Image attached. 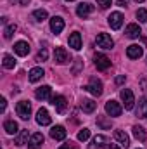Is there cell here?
Instances as JSON below:
<instances>
[{
    "mask_svg": "<svg viewBox=\"0 0 147 149\" xmlns=\"http://www.w3.org/2000/svg\"><path fill=\"white\" fill-rule=\"evenodd\" d=\"M119 97H121V101L125 104V109H128V111L133 109V106H135V95H133V92L130 88H123L119 92Z\"/></svg>",
    "mask_w": 147,
    "mask_h": 149,
    "instance_id": "cell-1",
    "label": "cell"
},
{
    "mask_svg": "<svg viewBox=\"0 0 147 149\" xmlns=\"http://www.w3.org/2000/svg\"><path fill=\"white\" fill-rule=\"evenodd\" d=\"M16 113L21 120H28L31 116V104L28 101H19L16 106Z\"/></svg>",
    "mask_w": 147,
    "mask_h": 149,
    "instance_id": "cell-2",
    "label": "cell"
},
{
    "mask_svg": "<svg viewBox=\"0 0 147 149\" xmlns=\"http://www.w3.org/2000/svg\"><path fill=\"white\" fill-rule=\"evenodd\" d=\"M102 81L99 80V78H95V76H92L90 78V81H88V85H87V90L94 95V97H99L101 94H102Z\"/></svg>",
    "mask_w": 147,
    "mask_h": 149,
    "instance_id": "cell-3",
    "label": "cell"
},
{
    "mask_svg": "<svg viewBox=\"0 0 147 149\" xmlns=\"http://www.w3.org/2000/svg\"><path fill=\"white\" fill-rule=\"evenodd\" d=\"M95 43H97V47H101L104 50H111L114 47V42H112V38L107 33H99L97 38H95Z\"/></svg>",
    "mask_w": 147,
    "mask_h": 149,
    "instance_id": "cell-4",
    "label": "cell"
},
{
    "mask_svg": "<svg viewBox=\"0 0 147 149\" xmlns=\"http://www.w3.org/2000/svg\"><path fill=\"white\" fill-rule=\"evenodd\" d=\"M121 111H123V106L118 102V101H107L106 102V113L109 114L111 118H116V116H119L121 114Z\"/></svg>",
    "mask_w": 147,
    "mask_h": 149,
    "instance_id": "cell-5",
    "label": "cell"
},
{
    "mask_svg": "<svg viewBox=\"0 0 147 149\" xmlns=\"http://www.w3.org/2000/svg\"><path fill=\"white\" fill-rule=\"evenodd\" d=\"M94 63H95V68H97L99 71H106L111 66V59L107 56H104V54H97L95 59H94Z\"/></svg>",
    "mask_w": 147,
    "mask_h": 149,
    "instance_id": "cell-6",
    "label": "cell"
},
{
    "mask_svg": "<svg viewBox=\"0 0 147 149\" xmlns=\"http://www.w3.org/2000/svg\"><path fill=\"white\" fill-rule=\"evenodd\" d=\"M107 146H109V144H107V137H106V135H95V137L90 141L88 149H106Z\"/></svg>",
    "mask_w": 147,
    "mask_h": 149,
    "instance_id": "cell-7",
    "label": "cell"
},
{
    "mask_svg": "<svg viewBox=\"0 0 147 149\" xmlns=\"http://www.w3.org/2000/svg\"><path fill=\"white\" fill-rule=\"evenodd\" d=\"M123 14L121 12H112L109 17H107V23H109V26L112 30H119L121 26H123Z\"/></svg>",
    "mask_w": 147,
    "mask_h": 149,
    "instance_id": "cell-8",
    "label": "cell"
},
{
    "mask_svg": "<svg viewBox=\"0 0 147 149\" xmlns=\"http://www.w3.org/2000/svg\"><path fill=\"white\" fill-rule=\"evenodd\" d=\"M50 30H52V33L59 35V33L64 30V19H62L61 16H54V17H50Z\"/></svg>",
    "mask_w": 147,
    "mask_h": 149,
    "instance_id": "cell-9",
    "label": "cell"
},
{
    "mask_svg": "<svg viewBox=\"0 0 147 149\" xmlns=\"http://www.w3.org/2000/svg\"><path fill=\"white\" fill-rule=\"evenodd\" d=\"M54 61H55L57 64H66V63L69 61V56H68L66 49H62V47H57V49L54 50Z\"/></svg>",
    "mask_w": 147,
    "mask_h": 149,
    "instance_id": "cell-10",
    "label": "cell"
},
{
    "mask_svg": "<svg viewBox=\"0 0 147 149\" xmlns=\"http://www.w3.org/2000/svg\"><path fill=\"white\" fill-rule=\"evenodd\" d=\"M14 52H16L17 56H21V57L28 56V54H30V43H28V42H24V40L16 42V45H14Z\"/></svg>",
    "mask_w": 147,
    "mask_h": 149,
    "instance_id": "cell-11",
    "label": "cell"
},
{
    "mask_svg": "<svg viewBox=\"0 0 147 149\" xmlns=\"http://www.w3.org/2000/svg\"><path fill=\"white\" fill-rule=\"evenodd\" d=\"M50 137L54 141H64L66 139V128L62 125H55L50 128Z\"/></svg>",
    "mask_w": 147,
    "mask_h": 149,
    "instance_id": "cell-12",
    "label": "cell"
},
{
    "mask_svg": "<svg viewBox=\"0 0 147 149\" xmlns=\"http://www.w3.org/2000/svg\"><path fill=\"white\" fill-rule=\"evenodd\" d=\"M37 123L42 125V127L50 125V114H49V111H47L45 108H40L37 111Z\"/></svg>",
    "mask_w": 147,
    "mask_h": 149,
    "instance_id": "cell-13",
    "label": "cell"
},
{
    "mask_svg": "<svg viewBox=\"0 0 147 149\" xmlns=\"http://www.w3.org/2000/svg\"><path fill=\"white\" fill-rule=\"evenodd\" d=\"M35 97H37L38 101H47V99H50V97H52V88H50L49 85L40 87V88H37V92H35Z\"/></svg>",
    "mask_w": 147,
    "mask_h": 149,
    "instance_id": "cell-14",
    "label": "cell"
},
{
    "mask_svg": "<svg viewBox=\"0 0 147 149\" xmlns=\"http://www.w3.org/2000/svg\"><path fill=\"white\" fill-rule=\"evenodd\" d=\"M114 139H116V142L121 146V148H128L130 146V137L123 132V130H114Z\"/></svg>",
    "mask_w": 147,
    "mask_h": 149,
    "instance_id": "cell-15",
    "label": "cell"
},
{
    "mask_svg": "<svg viewBox=\"0 0 147 149\" xmlns=\"http://www.w3.org/2000/svg\"><path fill=\"white\" fill-rule=\"evenodd\" d=\"M92 10H94V5H90L88 2H81V3L76 7V14H78L80 17H83V19H85Z\"/></svg>",
    "mask_w": 147,
    "mask_h": 149,
    "instance_id": "cell-16",
    "label": "cell"
},
{
    "mask_svg": "<svg viewBox=\"0 0 147 149\" xmlns=\"http://www.w3.org/2000/svg\"><path fill=\"white\" fill-rule=\"evenodd\" d=\"M142 54H144V50H142V47L137 45V43H133V45H130V47L126 49V56H128L130 59H139V57H142Z\"/></svg>",
    "mask_w": 147,
    "mask_h": 149,
    "instance_id": "cell-17",
    "label": "cell"
},
{
    "mask_svg": "<svg viewBox=\"0 0 147 149\" xmlns=\"http://www.w3.org/2000/svg\"><path fill=\"white\" fill-rule=\"evenodd\" d=\"M52 104H54V108H55L57 113L66 111V97H64V95H55V97H52Z\"/></svg>",
    "mask_w": 147,
    "mask_h": 149,
    "instance_id": "cell-18",
    "label": "cell"
},
{
    "mask_svg": "<svg viewBox=\"0 0 147 149\" xmlns=\"http://www.w3.org/2000/svg\"><path fill=\"white\" fill-rule=\"evenodd\" d=\"M28 139H31V137H30V134H28V130H19V134H17V135H16V139H14V144L21 148V146H24V144H28V142H30Z\"/></svg>",
    "mask_w": 147,
    "mask_h": 149,
    "instance_id": "cell-19",
    "label": "cell"
},
{
    "mask_svg": "<svg viewBox=\"0 0 147 149\" xmlns=\"http://www.w3.org/2000/svg\"><path fill=\"white\" fill-rule=\"evenodd\" d=\"M42 144H43V135H42L40 132H37V134L31 135V139H30V142H28V149H38Z\"/></svg>",
    "mask_w": 147,
    "mask_h": 149,
    "instance_id": "cell-20",
    "label": "cell"
},
{
    "mask_svg": "<svg viewBox=\"0 0 147 149\" xmlns=\"http://www.w3.org/2000/svg\"><path fill=\"white\" fill-rule=\"evenodd\" d=\"M140 28H139V24H135V23H132V24H128L126 26V30H125V35L128 38H139L140 37Z\"/></svg>",
    "mask_w": 147,
    "mask_h": 149,
    "instance_id": "cell-21",
    "label": "cell"
},
{
    "mask_svg": "<svg viewBox=\"0 0 147 149\" xmlns=\"http://www.w3.org/2000/svg\"><path fill=\"white\" fill-rule=\"evenodd\" d=\"M3 130H5L9 135H16V134H19V127H17V123H16L14 120H7V121L3 123Z\"/></svg>",
    "mask_w": 147,
    "mask_h": 149,
    "instance_id": "cell-22",
    "label": "cell"
},
{
    "mask_svg": "<svg viewBox=\"0 0 147 149\" xmlns=\"http://www.w3.org/2000/svg\"><path fill=\"white\" fill-rule=\"evenodd\" d=\"M69 47L74 49V50H80L81 49V35L78 31H74L69 35Z\"/></svg>",
    "mask_w": 147,
    "mask_h": 149,
    "instance_id": "cell-23",
    "label": "cell"
},
{
    "mask_svg": "<svg viewBox=\"0 0 147 149\" xmlns=\"http://www.w3.org/2000/svg\"><path fill=\"white\" fill-rule=\"evenodd\" d=\"M43 74H45V71H43V70H42V68H31V70H30V76H28V78H30V81H31V83H37L38 80H42V78H43Z\"/></svg>",
    "mask_w": 147,
    "mask_h": 149,
    "instance_id": "cell-24",
    "label": "cell"
},
{
    "mask_svg": "<svg viewBox=\"0 0 147 149\" xmlns=\"http://www.w3.org/2000/svg\"><path fill=\"white\" fill-rule=\"evenodd\" d=\"M137 116H139V118H147V97L139 99V106H137Z\"/></svg>",
    "mask_w": 147,
    "mask_h": 149,
    "instance_id": "cell-25",
    "label": "cell"
},
{
    "mask_svg": "<svg viewBox=\"0 0 147 149\" xmlns=\"http://www.w3.org/2000/svg\"><path fill=\"white\" fill-rule=\"evenodd\" d=\"M97 108V102H94L92 99H83L81 101V109L83 113H94Z\"/></svg>",
    "mask_w": 147,
    "mask_h": 149,
    "instance_id": "cell-26",
    "label": "cell"
},
{
    "mask_svg": "<svg viewBox=\"0 0 147 149\" xmlns=\"http://www.w3.org/2000/svg\"><path fill=\"white\" fill-rule=\"evenodd\" d=\"M132 130H133V135H135V139H137V141H146V139H147V134H146V130H144L142 127L135 125Z\"/></svg>",
    "mask_w": 147,
    "mask_h": 149,
    "instance_id": "cell-27",
    "label": "cell"
},
{
    "mask_svg": "<svg viewBox=\"0 0 147 149\" xmlns=\"http://www.w3.org/2000/svg\"><path fill=\"white\" fill-rule=\"evenodd\" d=\"M16 30H17V26L14 24V23H10V24H7L5 28H3V38H7V40H10L12 35L16 33Z\"/></svg>",
    "mask_w": 147,
    "mask_h": 149,
    "instance_id": "cell-28",
    "label": "cell"
},
{
    "mask_svg": "<svg viewBox=\"0 0 147 149\" xmlns=\"http://www.w3.org/2000/svg\"><path fill=\"white\" fill-rule=\"evenodd\" d=\"M2 64H3V68H5V70H14L16 61H14V57H12V56L5 54V56H3V61H2Z\"/></svg>",
    "mask_w": 147,
    "mask_h": 149,
    "instance_id": "cell-29",
    "label": "cell"
},
{
    "mask_svg": "<svg viewBox=\"0 0 147 149\" xmlns=\"http://www.w3.org/2000/svg\"><path fill=\"white\" fill-rule=\"evenodd\" d=\"M33 17H35V21L42 23V21H45L49 17V14H47L45 9H37V10H33Z\"/></svg>",
    "mask_w": 147,
    "mask_h": 149,
    "instance_id": "cell-30",
    "label": "cell"
},
{
    "mask_svg": "<svg viewBox=\"0 0 147 149\" xmlns=\"http://www.w3.org/2000/svg\"><path fill=\"white\" fill-rule=\"evenodd\" d=\"M135 16H137V19L140 23H147V9H139Z\"/></svg>",
    "mask_w": 147,
    "mask_h": 149,
    "instance_id": "cell-31",
    "label": "cell"
},
{
    "mask_svg": "<svg viewBox=\"0 0 147 149\" xmlns=\"http://www.w3.org/2000/svg\"><path fill=\"white\" fill-rule=\"evenodd\" d=\"M47 57H49V52H47V49H40V52L37 54V61L43 63V61H47Z\"/></svg>",
    "mask_w": 147,
    "mask_h": 149,
    "instance_id": "cell-32",
    "label": "cell"
},
{
    "mask_svg": "<svg viewBox=\"0 0 147 149\" xmlns=\"http://www.w3.org/2000/svg\"><path fill=\"white\" fill-rule=\"evenodd\" d=\"M88 137H90V130L88 128H83V130L78 132V141H87Z\"/></svg>",
    "mask_w": 147,
    "mask_h": 149,
    "instance_id": "cell-33",
    "label": "cell"
},
{
    "mask_svg": "<svg viewBox=\"0 0 147 149\" xmlns=\"http://www.w3.org/2000/svg\"><path fill=\"white\" fill-rule=\"evenodd\" d=\"M97 123H99L102 128H109V127H111V121L104 120V116H99V118H97Z\"/></svg>",
    "mask_w": 147,
    "mask_h": 149,
    "instance_id": "cell-34",
    "label": "cell"
},
{
    "mask_svg": "<svg viewBox=\"0 0 147 149\" xmlns=\"http://www.w3.org/2000/svg\"><path fill=\"white\" fill-rule=\"evenodd\" d=\"M111 3H112V0H97V5H99L101 9H107Z\"/></svg>",
    "mask_w": 147,
    "mask_h": 149,
    "instance_id": "cell-35",
    "label": "cell"
},
{
    "mask_svg": "<svg viewBox=\"0 0 147 149\" xmlns=\"http://www.w3.org/2000/svg\"><path fill=\"white\" fill-rule=\"evenodd\" d=\"M59 149H78V144H74V142H71V141H69V142L62 144Z\"/></svg>",
    "mask_w": 147,
    "mask_h": 149,
    "instance_id": "cell-36",
    "label": "cell"
},
{
    "mask_svg": "<svg viewBox=\"0 0 147 149\" xmlns=\"http://www.w3.org/2000/svg\"><path fill=\"white\" fill-rule=\"evenodd\" d=\"M125 81H126V76H125V74H119V76H116V83H118V85H123Z\"/></svg>",
    "mask_w": 147,
    "mask_h": 149,
    "instance_id": "cell-37",
    "label": "cell"
},
{
    "mask_svg": "<svg viewBox=\"0 0 147 149\" xmlns=\"http://www.w3.org/2000/svg\"><path fill=\"white\" fill-rule=\"evenodd\" d=\"M12 3H16V5H28L30 3V0H10Z\"/></svg>",
    "mask_w": 147,
    "mask_h": 149,
    "instance_id": "cell-38",
    "label": "cell"
},
{
    "mask_svg": "<svg viewBox=\"0 0 147 149\" xmlns=\"http://www.w3.org/2000/svg\"><path fill=\"white\" fill-rule=\"evenodd\" d=\"M76 61V66H74V70H73V73L76 74L78 71H80V68H81V59H74Z\"/></svg>",
    "mask_w": 147,
    "mask_h": 149,
    "instance_id": "cell-39",
    "label": "cell"
},
{
    "mask_svg": "<svg viewBox=\"0 0 147 149\" xmlns=\"http://www.w3.org/2000/svg\"><path fill=\"white\" fill-rule=\"evenodd\" d=\"M5 106H7V101L2 97V99H0V111H2V113L5 111Z\"/></svg>",
    "mask_w": 147,
    "mask_h": 149,
    "instance_id": "cell-40",
    "label": "cell"
},
{
    "mask_svg": "<svg viewBox=\"0 0 147 149\" xmlns=\"http://www.w3.org/2000/svg\"><path fill=\"white\" fill-rule=\"evenodd\" d=\"M118 5H119V7H125V5H126V0H118Z\"/></svg>",
    "mask_w": 147,
    "mask_h": 149,
    "instance_id": "cell-41",
    "label": "cell"
},
{
    "mask_svg": "<svg viewBox=\"0 0 147 149\" xmlns=\"http://www.w3.org/2000/svg\"><path fill=\"white\" fill-rule=\"evenodd\" d=\"M109 149H121V148H119L118 144H111V148H109Z\"/></svg>",
    "mask_w": 147,
    "mask_h": 149,
    "instance_id": "cell-42",
    "label": "cell"
},
{
    "mask_svg": "<svg viewBox=\"0 0 147 149\" xmlns=\"http://www.w3.org/2000/svg\"><path fill=\"white\" fill-rule=\"evenodd\" d=\"M66 2H73V0H66Z\"/></svg>",
    "mask_w": 147,
    "mask_h": 149,
    "instance_id": "cell-43",
    "label": "cell"
},
{
    "mask_svg": "<svg viewBox=\"0 0 147 149\" xmlns=\"http://www.w3.org/2000/svg\"><path fill=\"white\" fill-rule=\"evenodd\" d=\"M137 2H144V0H137Z\"/></svg>",
    "mask_w": 147,
    "mask_h": 149,
    "instance_id": "cell-44",
    "label": "cell"
}]
</instances>
